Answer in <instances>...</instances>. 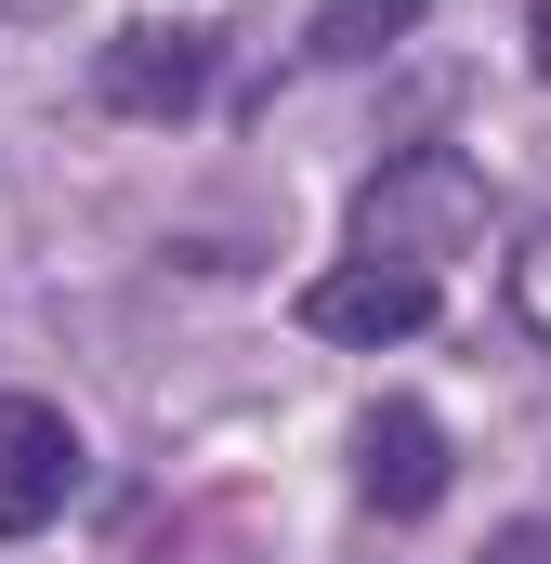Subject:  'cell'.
Returning <instances> with one entry per match:
<instances>
[{
	"label": "cell",
	"mask_w": 551,
	"mask_h": 564,
	"mask_svg": "<svg viewBox=\"0 0 551 564\" xmlns=\"http://www.w3.org/2000/svg\"><path fill=\"white\" fill-rule=\"evenodd\" d=\"M197 93H210V40H197V26H119V40H106V106L184 119Z\"/></svg>",
	"instance_id": "obj_5"
},
{
	"label": "cell",
	"mask_w": 551,
	"mask_h": 564,
	"mask_svg": "<svg viewBox=\"0 0 551 564\" xmlns=\"http://www.w3.org/2000/svg\"><path fill=\"white\" fill-rule=\"evenodd\" d=\"M355 237H368V263H446V250H473L486 237V171L473 158H446V144H420V158H395L368 197H355Z\"/></svg>",
	"instance_id": "obj_1"
},
{
	"label": "cell",
	"mask_w": 551,
	"mask_h": 564,
	"mask_svg": "<svg viewBox=\"0 0 551 564\" xmlns=\"http://www.w3.org/2000/svg\"><path fill=\"white\" fill-rule=\"evenodd\" d=\"M486 564H551V525H512V539H499Z\"/></svg>",
	"instance_id": "obj_7"
},
{
	"label": "cell",
	"mask_w": 551,
	"mask_h": 564,
	"mask_svg": "<svg viewBox=\"0 0 551 564\" xmlns=\"http://www.w3.org/2000/svg\"><path fill=\"white\" fill-rule=\"evenodd\" d=\"M526 315L551 328V250H526Z\"/></svg>",
	"instance_id": "obj_8"
},
{
	"label": "cell",
	"mask_w": 551,
	"mask_h": 564,
	"mask_svg": "<svg viewBox=\"0 0 551 564\" xmlns=\"http://www.w3.org/2000/svg\"><path fill=\"white\" fill-rule=\"evenodd\" d=\"M355 486L381 499V512H433L446 499V433H433V408H368L355 421Z\"/></svg>",
	"instance_id": "obj_4"
},
{
	"label": "cell",
	"mask_w": 551,
	"mask_h": 564,
	"mask_svg": "<svg viewBox=\"0 0 551 564\" xmlns=\"http://www.w3.org/2000/svg\"><path fill=\"white\" fill-rule=\"evenodd\" d=\"M539 79H551V0H539Z\"/></svg>",
	"instance_id": "obj_9"
},
{
	"label": "cell",
	"mask_w": 551,
	"mask_h": 564,
	"mask_svg": "<svg viewBox=\"0 0 551 564\" xmlns=\"http://www.w3.org/2000/svg\"><path fill=\"white\" fill-rule=\"evenodd\" d=\"M79 499V433L40 394H0V539H40Z\"/></svg>",
	"instance_id": "obj_2"
},
{
	"label": "cell",
	"mask_w": 551,
	"mask_h": 564,
	"mask_svg": "<svg viewBox=\"0 0 551 564\" xmlns=\"http://www.w3.org/2000/svg\"><path fill=\"white\" fill-rule=\"evenodd\" d=\"M408 26H420V0H315V53L328 66H355V53H381Z\"/></svg>",
	"instance_id": "obj_6"
},
{
	"label": "cell",
	"mask_w": 551,
	"mask_h": 564,
	"mask_svg": "<svg viewBox=\"0 0 551 564\" xmlns=\"http://www.w3.org/2000/svg\"><path fill=\"white\" fill-rule=\"evenodd\" d=\"M302 328L315 341H408V328H433V276L420 263H328V276L302 289Z\"/></svg>",
	"instance_id": "obj_3"
}]
</instances>
